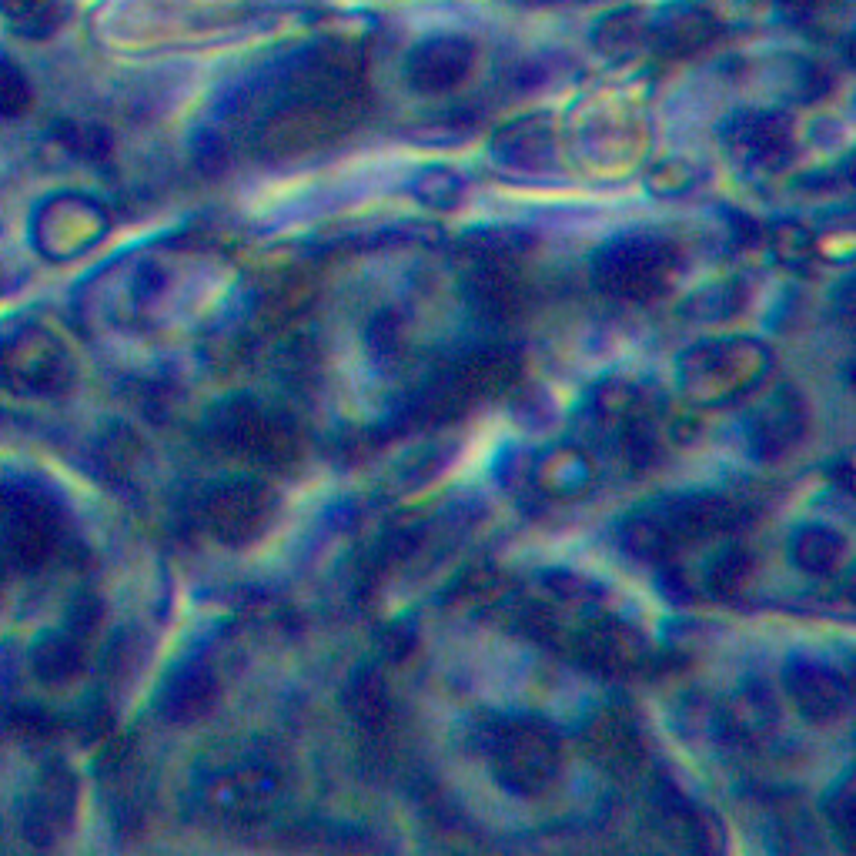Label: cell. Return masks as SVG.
Instances as JSON below:
<instances>
[]
</instances>
